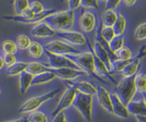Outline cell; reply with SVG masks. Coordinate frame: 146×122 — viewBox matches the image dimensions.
Returning <instances> with one entry per match:
<instances>
[{"label": "cell", "instance_id": "cell-1", "mask_svg": "<svg viewBox=\"0 0 146 122\" xmlns=\"http://www.w3.org/2000/svg\"><path fill=\"white\" fill-rule=\"evenodd\" d=\"M75 21L74 11L69 9L55 11L46 18V22L49 27H51L56 33L65 32L73 30Z\"/></svg>", "mask_w": 146, "mask_h": 122}, {"label": "cell", "instance_id": "cell-2", "mask_svg": "<svg viewBox=\"0 0 146 122\" xmlns=\"http://www.w3.org/2000/svg\"><path fill=\"white\" fill-rule=\"evenodd\" d=\"M69 58L74 61L75 64L78 66V68L82 71H84L85 75L101 80L98 78V76L95 74L94 71V55L91 48H90V50H88V51H82L78 55L72 56V57Z\"/></svg>", "mask_w": 146, "mask_h": 122}, {"label": "cell", "instance_id": "cell-3", "mask_svg": "<svg viewBox=\"0 0 146 122\" xmlns=\"http://www.w3.org/2000/svg\"><path fill=\"white\" fill-rule=\"evenodd\" d=\"M59 91H60L59 88L54 89V90L49 91V92H46L43 95H40L37 97H33V98L28 99L21 105L18 112L21 114H28L30 112H33V111L38 110V109L42 105L48 102L49 100L53 99L54 98H55Z\"/></svg>", "mask_w": 146, "mask_h": 122}, {"label": "cell", "instance_id": "cell-4", "mask_svg": "<svg viewBox=\"0 0 146 122\" xmlns=\"http://www.w3.org/2000/svg\"><path fill=\"white\" fill-rule=\"evenodd\" d=\"M114 93L125 106H127L134 99L137 93L133 78H123L116 84Z\"/></svg>", "mask_w": 146, "mask_h": 122}, {"label": "cell", "instance_id": "cell-5", "mask_svg": "<svg viewBox=\"0 0 146 122\" xmlns=\"http://www.w3.org/2000/svg\"><path fill=\"white\" fill-rule=\"evenodd\" d=\"M44 50L54 55L64 56V57H72L80 54L82 51L76 47H74L67 43L64 42L63 40L56 38L50 40L44 47Z\"/></svg>", "mask_w": 146, "mask_h": 122}, {"label": "cell", "instance_id": "cell-6", "mask_svg": "<svg viewBox=\"0 0 146 122\" xmlns=\"http://www.w3.org/2000/svg\"><path fill=\"white\" fill-rule=\"evenodd\" d=\"M73 107L78 112L82 115L83 118L91 122L93 120V113H94V97L90 95H85L77 93L75 97Z\"/></svg>", "mask_w": 146, "mask_h": 122}, {"label": "cell", "instance_id": "cell-7", "mask_svg": "<svg viewBox=\"0 0 146 122\" xmlns=\"http://www.w3.org/2000/svg\"><path fill=\"white\" fill-rule=\"evenodd\" d=\"M65 84H66V89L64 90V92L60 97L58 103L52 113V117L56 116L57 114L61 112H64L66 109L71 108L73 106L75 97L77 95L76 90H75L72 86H70L67 83H65Z\"/></svg>", "mask_w": 146, "mask_h": 122}, {"label": "cell", "instance_id": "cell-8", "mask_svg": "<svg viewBox=\"0 0 146 122\" xmlns=\"http://www.w3.org/2000/svg\"><path fill=\"white\" fill-rule=\"evenodd\" d=\"M46 52L47 60H48L47 66L50 68L51 70L64 68H75V69L81 70L78 68V66L75 64L74 61L70 58L69 57L54 55V54H51L47 51H46Z\"/></svg>", "mask_w": 146, "mask_h": 122}, {"label": "cell", "instance_id": "cell-9", "mask_svg": "<svg viewBox=\"0 0 146 122\" xmlns=\"http://www.w3.org/2000/svg\"><path fill=\"white\" fill-rule=\"evenodd\" d=\"M56 36L59 39L74 47H84L86 45V38L82 32L69 30L65 32L56 33Z\"/></svg>", "mask_w": 146, "mask_h": 122}, {"label": "cell", "instance_id": "cell-10", "mask_svg": "<svg viewBox=\"0 0 146 122\" xmlns=\"http://www.w3.org/2000/svg\"><path fill=\"white\" fill-rule=\"evenodd\" d=\"M96 21L97 19L94 13L89 11V10H85L79 17L78 26L82 32L89 34L94 31L95 28H96Z\"/></svg>", "mask_w": 146, "mask_h": 122}, {"label": "cell", "instance_id": "cell-11", "mask_svg": "<svg viewBox=\"0 0 146 122\" xmlns=\"http://www.w3.org/2000/svg\"><path fill=\"white\" fill-rule=\"evenodd\" d=\"M56 76V78L64 80V82H72L75 79L85 76V73L82 70L71 68H64L60 69H54L52 70Z\"/></svg>", "mask_w": 146, "mask_h": 122}, {"label": "cell", "instance_id": "cell-12", "mask_svg": "<svg viewBox=\"0 0 146 122\" xmlns=\"http://www.w3.org/2000/svg\"><path fill=\"white\" fill-rule=\"evenodd\" d=\"M31 35L36 38H51L56 36V32L43 21L34 25L31 29Z\"/></svg>", "mask_w": 146, "mask_h": 122}, {"label": "cell", "instance_id": "cell-13", "mask_svg": "<svg viewBox=\"0 0 146 122\" xmlns=\"http://www.w3.org/2000/svg\"><path fill=\"white\" fill-rule=\"evenodd\" d=\"M76 90L77 93L95 96L97 93V87L92 84L91 82L86 80H80V81H72V82H65Z\"/></svg>", "mask_w": 146, "mask_h": 122}, {"label": "cell", "instance_id": "cell-14", "mask_svg": "<svg viewBox=\"0 0 146 122\" xmlns=\"http://www.w3.org/2000/svg\"><path fill=\"white\" fill-rule=\"evenodd\" d=\"M95 96L97 97L99 105L108 113L113 114L112 99H111V93L104 86H97V93Z\"/></svg>", "mask_w": 146, "mask_h": 122}, {"label": "cell", "instance_id": "cell-15", "mask_svg": "<svg viewBox=\"0 0 146 122\" xmlns=\"http://www.w3.org/2000/svg\"><path fill=\"white\" fill-rule=\"evenodd\" d=\"M111 99H112V108L113 114L123 119H128L130 118V114L125 106L115 93L111 94Z\"/></svg>", "mask_w": 146, "mask_h": 122}, {"label": "cell", "instance_id": "cell-16", "mask_svg": "<svg viewBox=\"0 0 146 122\" xmlns=\"http://www.w3.org/2000/svg\"><path fill=\"white\" fill-rule=\"evenodd\" d=\"M141 65V59L134 58L131 59L127 65L121 71V75L123 78H133L137 74L139 67Z\"/></svg>", "mask_w": 146, "mask_h": 122}, {"label": "cell", "instance_id": "cell-17", "mask_svg": "<svg viewBox=\"0 0 146 122\" xmlns=\"http://www.w3.org/2000/svg\"><path fill=\"white\" fill-rule=\"evenodd\" d=\"M127 110L129 114L135 116L138 115H145L146 113V105H145V99H140V100H134L133 99L131 102L126 106Z\"/></svg>", "mask_w": 146, "mask_h": 122}, {"label": "cell", "instance_id": "cell-18", "mask_svg": "<svg viewBox=\"0 0 146 122\" xmlns=\"http://www.w3.org/2000/svg\"><path fill=\"white\" fill-rule=\"evenodd\" d=\"M19 90L20 93L25 95L27 91L29 90V88L32 87V82L34 79V76L31 75L30 73L25 71V72L21 73L19 76Z\"/></svg>", "mask_w": 146, "mask_h": 122}, {"label": "cell", "instance_id": "cell-19", "mask_svg": "<svg viewBox=\"0 0 146 122\" xmlns=\"http://www.w3.org/2000/svg\"><path fill=\"white\" fill-rule=\"evenodd\" d=\"M118 12L114 9L105 8L101 17V24L103 27H113L117 19Z\"/></svg>", "mask_w": 146, "mask_h": 122}, {"label": "cell", "instance_id": "cell-20", "mask_svg": "<svg viewBox=\"0 0 146 122\" xmlns=\"http://www.w3.org/2000/svg\"><path fill=\"white\" fill-rule=\"evenodd\" d=\"M26 71L30 73L31 75H33L35 77V76L39 75L41 73L51 71V69H50V68L46 64L38 62V61H30V62H28V64H27Z\"/></svg>", "mask_w": 146, "mask_h": 122}, {"label": "cell", "instance_id": "cell-21", "mask_svg": "<svg viewBox=\"0 0 146 122\" xmlns=\"http://www.w3.org/2000/svg\"><path fill=\"white\" fill-rule=\"evenodd\" d=\"M56 78V76L54 75L53 71H47V72H44L39 75H36L34 77L32 86H42L46 85L47 83L52 82L53 80Z\"/></svg>", "mask_w": 146, "mask_h": 122}, {"label": "cell", "instance_id": "cell-22", "mask_svg": "<svg viewBox=\"0 0 146 122\" xmlns=\"http://www.w3.org/2000/svg\"><path fill=\"white\" fill-rule=\"evenodd\" d=\"M133 82L136 91L143 96V99H145L146 92V75L143 72H137L133 77Z\"/></svg>", "mask_w": 146, "mask_h": 122}, {"label": "cell", "instance_id": "cell-23", "mask_svg": "<svg viewBox=\"0 0 146 122\" xmlns=\"http://www.w3.org/2000/svg\"><path fill=\"white\" fill-rule=\"evenodd\" d=\"M27 64L28 62H26V61H17L15 64L7 67L6 73L8 77H17L26 71Z\"/></svg>", "mask_w": 146, "mask_h": 122}, {"label": "cell", "instance_id": "cell-24", "mask_svg": "<svg viewBox=\"0 0 146 122\" xmlns=\"http://www.w3.org/2000/svg\"><path fill=\"white\" fill-rule=\"evenodd\" d=\"M126 27H127L126 17L123 16V14L118 12L116 21H115V23L113 24V26L112 27L115 36H123V33L125 32Z\"/></svg>", "mask_w": 146, "mask_h": 122}, {"label": "cell", "instance_id": "cell-25", "mask_svg": "<svg viewBox=\"0 0 146 122\" xmlns=\"http://www.w3.org/2000/svg\"><path fill=\"white\" fill-rule=\"evenodd\" d=\"M27 53L31 58L37 59L43 57L44 48L43 46L37 41H31V44L27 48Z\"/></svg>", "mask_w": 146, "mask_h": 122}, {"label": "cell", "instance_id": "cell-26", "mask_svg": "<svg viewBox=\"0 0 146 122\" xmlns=\"http://www.w3.org/2000/svg\"><path fill=\"white\" fill-rule=\"evenodd\" d=\"M124 38L123 36H115V37L111 40V41L107 44L109 51L114 54L120 48H122L124 46Z\"/></svg>", "mask_w": 146, "mask_h": 122}, {"label": "cell", "instance_id": "cell-27", "mask_svg": "<svg viewBox=\"0 0 146 122\" xmlns=\"http://www.w3.org/2000/svg\"><path fill=\"white\" fill-rule=\"evenodd\" d=\"M115 58L120 59V60H124V61H129L133 58V53L129 47L123 46L122 48H120L118 51H116L114 54Z\"/></svg>", "mask_w": 146, "mask_h": 122}, {"label": "cell", "instance_id": "cell-28", "mask_svg": "<svg viewBox=\"0 0 146 122\" xmlns=\"http://www.w3.org/2000/svg\"><path fill=\"white\" fill-rule=\"evenodd\" d=\"M27 119L29 122H49L47 115L40 110H36L28 113Z\"/></svg>", "mask_w": 146, "mask_h": 122}, {"label": "cell", "instance_id": "cell-29", "mask_svg": "<svg viewBox=\"0 0 146 122\" xmlns=\"http://www.w3.org/2000/svg\"><path fill=\"white\" fill-rule=\"evenodd\" d=\"M29 0H13L14 12L16 16H20L25 10L29 7Z\"/></svg>", "mask_w": 146, "mask_h": 122}, {"label": "cell", "instance_id": "cell-30", "mask_svg": "<svg viewBox=\"0 0 146 122\" xmlns=\"http://www.w3.org/2000/svg\"><path fill=\"white\" fill-rule=\"evenodd\" d=\"M100 37H101V38H102L103 42H105L106 44H108L111 40L115 37V34L113 32V27L102 26L101 27V29H100Z\"/></svg>", "mask_w": 146, "mask_h": 122}, {"label": "cell", "instance_id": "cell-31", "mask_svg": "<svg viewBox=\"0 0 146 122\" xmlns=\"http://www.w3.org/2000/svg\"><path fill=\"white\" fill-rule=\"evenodd\" d=\"M31 41H32V40L30 39V38L28 37V36L21 34L17 38L16 41H15V42H16L17 49L24 51V50H27L28 47L30 46V44H31Z\"/></svg>", "mask_w": 146, "mask_h": 122}, {"label": "cell", "instance_id": "cell-32", "mask_svg": "<svg viewBox=\"0 0 146 122\" xmlns=\"http://www.w3.org/2000/svg\"><path fill=\"white\" fill-rule=\"evenodd\" d=\"M2 51L3 54H15L18 51L16 42L11 39L4 40L2 43Z\"/></svg>", "mask_w": 146, "mask_h": 122}, {"label": "cell", "instance_id": "cell-33", "mask_svg": "<svg viewBox=\"0 0 146 122\" xmlns=\"http://www.w3.org/2000/svg\"><path fill=\"white\" fill-rule=\"evenodd\" d=\"M134 38L138 41H145L146 39V23H141L134 31Z\"/></svg>", "mask_w": 146, "mask_h": 122}, {"label": "cell", "instance_id": "cell-34", "mask_svg": "<svg viewBox=\"0 0 146 122\" xmlns=\"http://www.w3.org/2000/svg\"><path fill=\"white\" fill-rule=\"evenodd\" d=\"M130 61V60H129ZM129 61H124V60H120V59H112V72H120L123 70V68L127 65Z\"/></svg>", "mask_w": 146, "mask_h": 122}, {"label": "cell", "instance_id": "cell-35", "mask_svg": "<svg viewBox=\"0 0 146 122\" xmlns=\"http://www.w3.org/2000/svg\"><path fill=\"white\" fill-rule=\"evenodd\" d=\"M29 8L32 10L35 15H39V14H41V13H43L44 11V5L41 2L36 1V0L30 2V4H29Z\"/></svg>", "mask_w": 146, "mask_h": 122}, {"label": "cell", "instance_id": "cell-36", "mask_svg": "<svg viewBox=\"0 0 146 122\" xmlns=\"http://www.w3.org/2000/svg\"><path fill=\"white\" fill-rule=\"evenodd\" d=\"M100 2L99 0H81V7L84 9H98Z\"/></svg>", "mask_w": 146, "mask_h": 122}, {"label": "cell", "instance_id": "cell-37", "mask_svg": "<svg viewBox=\"0 0 146 122\" xmlns=\"http://www.w3.org/2000/svg\"><path fill=\"white\" fill-rule=\"evenodd\" d=\"M1 57L3 58L5 66H7V67H10V66L15 64L17 61L15 54H3V56H1Z\"/></svg>", "mask_w": 146, "mask_h": 122}, {"label": "cell", "instance_id": "cell-38", "mask_svg": "<svg viewBox=\"0 0 146 122\" xmlns=\"http://www.w3.org/2000/svg\"><path fill=\"white\" fill-rule=\"evenodd\" d=\"M122 3V0H106L105 1V8H111L116 10Z\"/></svg>", "mask_w": 146, "mask_h": 122}, {"label": "cell", "instance_id": "cell-39", "mask_svg": "<svg viewBox=\"0 0 146 122\" xmlns=\"http://www.w3.org/2000/svg\"><path fill=\"white\" fill-rule=\"evenodd\" d=\"M68 9L74 11L81 7V0H68Z\"/></svg>", "mask_w": 146, "mask_h": 122}, {"label": "cell", "instance_id": "cell-40", "mask_svg": "<svg viewBox=\"0 0 146 122\" xmlns=\"http://www.w3.org/2000/svg\"><path fill=\"white\" fill-rule=\"evenodd\" d=\"M52 122H67L66 114H65V112H61L57 114L56 116L53 117Z\"/></svg>", "mask_w": 146, "mask_h": 122}, {"label": "cell", "instance_id": "cell-41", "mask_svg": "<svg viewBox=\"0 0 146 122\" xmlns=\"http://www.w3.org/2000/svg\"><path fill=\"white\" fill-rule=\"evenodd\" d=\"M145 48H146V46H145V43L141 47L140 50H139V52L138 54L136 55V57H134V58H139L142 60L144 57H145Z\"/></svg>", "mask_w": 146, "mask_h": 122}, {"label": "cell", "instance_id": "cell-42", "mask_svg": "<svg viewBox=\"0 0 146 122\" xmlns=\"http://www.w3.org/2000/svg\"><path fill=\"white\" fill-rule=\"evenodd\" d=\"M123 3L125 5L126 7H133L135 4L137 3V0H122Z\"/></svg>", "mask_w": 146, "mask_h": 122}, {"label": "cell", "instance_id": "cell-43", "mask_svg": "<svg viewBox=\"0 0 146 122\" xmlns=\"http://www.w3.org/2000/svg\"><path fill=\"white\" fill-rule=\"evenodd\" d=\"M5 122H29V121L27 119V116H24L19 119H16L9 120V121H5Z\"/></svg>", "mask_w": 146, "mask_h": 122}, {"label": "cell", "instance_id": "cell-44", "mask_svg": "<svg viewBox=\"0 0 146 122\" xmlns=\"http://www.w3.org/2000/svg\"><path fill=\"white\" fill-rule=\"evenodd\" d=\"M137 122H146V116L145 115H138L135 116Z\"/></svg>", "mask_w": 146, "mask_h": 122}, {"label": "cell", "instance_id": "cell-45", "mask_svg": "<svg viewBox=\"0 0 146 122\" xmlns=\"http://www.w3.org/2000/svg\"><path fill=\"white\" fill-rule=\"evenodd\" d=\"M5 67V64H4V61H3V58L2 57L0 56V70H1L3 68Z\"/></svg>", "mask_w": 146, "mask_h": 122}, {"label": "cell", "instance_id": "cell-46", "mask_svg": "<svg viewBox=\"0 0 146 122\" xmlns=\"http://www.w3.org/2000/svg\"><path fill=\"white\" fill-rule=\"evenodd\" d=\"M100 1H101V2H105L106 0H99V2H100Z\"/></svg>", "mask_w": 146, "mask_h": 122}, {"label": "cell", "instance_id": "cell-47", "mask_svg": "<svg viewBox=\"0 0 146 122\" xmlns=\"http://www.w3.org/2000/svg\"><path fill=\"white\" fill-rule=\"evenodd\" d=\"M0 95H1V88H0Z\"/></svg>", "mask_w": 146, "mask_h": 122}, {"label": "cell", "instance_id": "cell-48", "mask_svg": "<svg viewBox=\"0 0 146 122\" xmlns=\"http://www.w3.org/2000/svg\"><path fill=\"white\" fill-rule=\"evenodd\" d=\"M0 56H1V55H0Z\"/></svg>", "mask_w": 146, "mask_h": 122}, {"label": "cell", "instance_id": "cell-49", "mask_svg": "<svg viewBox=\"0 0 146 122\" xmlns=\"http://www.w3.org/2000/svg\"><path fill=\"white\" fill-rule=\"evenodd\" d=\"M67 122H68V121H67Z\"/></svg>", "mask_w": 146, "mask_h": 122}]
</instances>
